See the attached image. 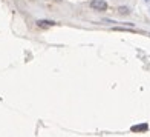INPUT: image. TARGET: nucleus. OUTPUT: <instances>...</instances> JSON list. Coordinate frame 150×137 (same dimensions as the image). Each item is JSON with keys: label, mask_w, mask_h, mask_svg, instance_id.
I'll use <instances>...</instances> for the list:
<instances>
[{"label": "nucleus", "mask_w": 150, "mask_h": 137, "mask_svg": "<svg viewBox=\"0 0 150 137\" xmlns=\"http://www.w3.org/2000/svg\"><path fill=\"white\" fill-rule=\"evenodd\" d=\"M147 128H149L147 123H141V125H135V126H132L130 129H132L133 133H141V131H146Z\"/></svg>", "instance_id": "7ed1b4c3"}, {"label": "nucleus", "mask_w": 150, "mask_h": 137, "mask_svg": "<svg viewBox=\"0 0 150 137\" xmlns=\"http://www.w3.org/2000/svg\"><path fill=\"white\" fill-rule=\"evenodd\" d=\"M35 23L38 28H51V26L55 25V22H52V20H37Z\"/></svg>", "instance_id": "f03ea898"}, {"label": "nucleus", "mask_w": 150, "mask_h": 137, "mask_svg": "<svg viewBox=\"0 0 150 137\" xmlns=\"http://www.w3.org/2000/svg\"><path fill=\"white\" fill-rule=\"evenodd\" d=\"M89 6L93 11H100V12L107 11V2L106 0H91Z\"/></svg>", "instance_id": "f257e3e1"}, {"label": "nucleus", "mask_w": 150, "mask_h": 137, "mask_svg": "<svg viewBox=\"0 0 150 137\" xmlns=\"http://www.w3.org/2000/svg\"><path fill=\"white\" fill-rule=\"evenodd\" d=\"M120 14H122V16H127V14H130V11H129V8H120Z\"/></svg>", "instance_id": "20e7f679"}, {"label": "nucleus", "mask_w": 150, "mask_h": 137, "mask_svg": "<svg viewBox=\"0 0 150 137\" xmlns=\"http://www.w3.org/2000/svg\"><path fill=\"white\" fill-rule=\"evenodd\" d=\"M144 2H146V3H150V0H144Z\"/></svg>", "instance_id": "39448f33"}]
</instances>
